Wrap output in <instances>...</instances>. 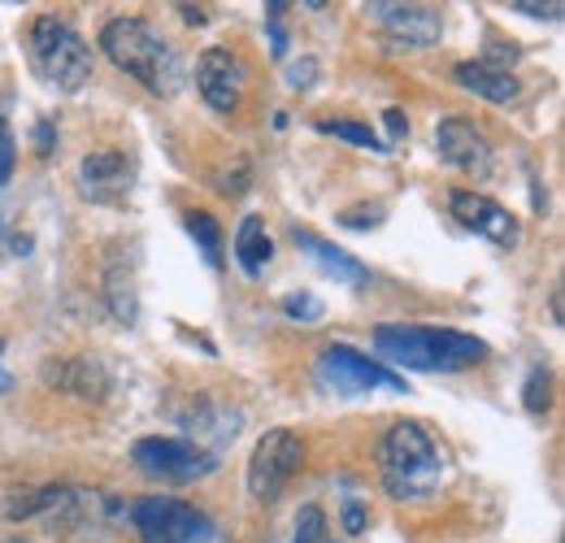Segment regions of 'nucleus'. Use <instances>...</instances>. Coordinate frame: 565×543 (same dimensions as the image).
I'll return each instance as SVG.
<instances>
[{"label": "nucleus", "instance_id": "20", "mask_svg": "<svg viewBox=\"0 0 565 543\" xmlns=\"http://www.w3.org/2000/svg\"><path fill=\"white\" fill-rule=\"evenodd\" d=\"M296 543H326V513L317 504H304L296 517Z\"/></svg>", "mask_w": 565, "mask_h": 543}, {"label": "nucleus", "instance_id": "14", "mask_svg": "<svg viewBox=\"0 0 565 543\" xmlns=\"http://www.w3.org/2000/svg\"><path fill=\"white\" fill-rule=\"evenodd\" d=\"M452 78H456V87H465V91H474V96H482L491 104H513L522 96V83L508 70H491L482 61H461L452 70Z\"/></svg>", "mask_w": 565, "mask_h": 543}, {"label": "nucleus", "instance_id": "5", "mask_svg": "<svg viewBox=\"0 0 565 543\" xmlns=\"http://www.w3.org/2000/svg\"><path fill=\"white\" fill-rule=\"evenodd\" d=\"M130 460L139 465V473L148 478H161V482H196V478H209L217 469V456L204 452L200 443L191 439H161V434H148L130 447Z\"/></svg>", "mask_w": 565, "mask_h": 543}, {"label": "nucleus", "instance_id": "10", "mask_svg": "<svg viewBox=\"0 0 565 543\" xmlns=\"http://www.w3.org/2000/svg\"><path fill=\"white\" fill-rule=\"evenodd\" d=\"M435 148H439V156H443L452 169H461V174H469V178H487L491 165H495L491 139H487L469 117H461V113H452V117H443V122L435 126Z\"/></svg>", "mask_w": 565, "mask_h": 543}, {"label": "nucleus", "instance_id": "9", "mask_svg": "<svg viewBox=\"0 0 565 543\" xmlns=\"http://www.w3.org/2000/svg\"><path fill=\"white\" fill-rule=\"evenodd\" d=\"M196 87L217 113H235L248 91V65L230 48H204L196 61Z\"/></svg>", "mask_w": 565, "mask_h": 543}, {"label": "nucleus", "instance_id": "31", "mask_svg": "<svg viewBox=\"0 0 565 543\" xmlns=\"http://www.w3.org/2000/svg\"><path fill=\"white\" fill-rule=\"evenodd\" d=\"M0 348H4V339H0Z\"/></svg>", "mask_w": 565, "mask_h": 543}, {"label": "nucleus", "instance_id": "26", "mask_svg": "<svg viewBox=\"0 0 565 543\" xmlns=\"http://www.w3.org/2000/svg\"><path fill=\"white\" fill-rule=\"evenodd\" d=\"M513 13H526V17H561V4H508Z\"/></svg>", "mask_w": 565, "mask_h": 543}, {"label": "nucleus", "instance_id": "30", "mask_svg": "<svg viewBox=\"0 0 565 543\" xmlns=\"http://www.w3.org/2000/svg\"><path fill=\"white\" fill-rule=\"evenodd\" d=\"M4 543H22V539H4Z\"/></svg>", "mask_w": 565, "mask_h": 543}, {"label": "nucleus", "instance_id": "7", "mask_svg": "<svg viewBox=\"0 0 565 543\" xmlns=\"http://www.w3.org/2000/svg\"><path fill=\"white\" fill-rule=\"evenodd\" d=\"M135 530L143 534V543H209L213 539V521L170 495H143L130 508Z\"/></svg>", "mask_w": 565, "mask_h": 543}, {"label": "nucleus", "instance_id": "32", "mask_svg": "<svg viewBox=\"0 0 565 543\" xmlns=\"http://www.w3.org/2000/svg\"><path fill=\"white\" fill-rule=\"evenodd\" d=\"M326 543H330V539H326Z\"/></svg>", "mask_w": 565, "mask_h": 543}, {"label": "nucleus", "instance_id": "15", "mask_svg": "<svg viewBox=\"0 0 565 543\" xmlns=\"http://www.w3.org/2000/svg\"><path fill=\"white\" fill-rule=\"evenodd\" d=\"M296 243H300V248L313 256V265H317L322 274H330L335 282H348V287H361V282H365L361 261H356V256H348L343 248H335V243L317 239L313 230H296Z\"/></svg>", "mask_w": 565, "mask_h": 543}, {"label": "nucleus", "instance_id": "16", "mask_svg": "<svg viewBox=\"0 0 565 543\" xmlns=\"http://www.w3.org/2000/svg\"><path fill=\"white\" fill-rule=\"evenodd\" d=\"M235 256H239V265H243L248 278H261V274H265V265H269V256H274V243H269L265 222H261L256 213H248V217L239 222V230H235Z\"/></svg>", "mask_w": 565, "mask_h": 543}, {"label": "nucleus", "instance_id": "22", "mask_svg": "<svg viewBox=\"0 0 565 543\" xmlns=\"http://www.w3.org/2000/svg\"><path fill=\"white\" fill-rule=\"evenodd\" d=\"M282 313H287V317H300V321H317V317H322V300H317V295H304V291H300V295L291 291V295H282Z\"/></svg>", "mask_w": 565, "mask_h": 543}, {"label": "nucleus", "instance_id": "3", "mask_svg": "<svg viewBox=\"0 0 565 543\" xmlns=\"http://www.w3.org/2000/svg\"><path fill=\"white\" fill-rule=\"evenodd\" d=\"M378 473L395 500H426L443 482V452L422 421H395L378 443Z\"/></svg>", "mask_w": 565, "mask_h": 543}, {"label": "nucleus", "instance_id": "19", "mask_svg": "<svg viewBox=\"0 0 565 543\" xmlns=\"http://www.w3.org/2000/svg\"><path fill=\"white\" fill-rule=\"evenodd\" d=\"M70 487H43V491H35V495H26V500H17V504H9L4 513L17 521V517H39V513H52V508H65L70 504Z\"/></svg>", "mask_w": 565, "mask_h": 543}, {"label": "nucleus", "instance_id": "23", "mask_svg": "<svg viewBox=\"0 0 565 543\" xmlns=\"http://www.w3.org/2000/svg\"><path fill=\"white\" fill-rule=\"evenodd\" d=\"M13 135H9V126H4V117H0V182L13 174Z\"/></svg>", "mask_w": 565, "mask_h": 543}, {"label": "nucleus", "instance_id": "17", "mask_svg": "<svg viewBox=\"0 0 565 543\" xmlns=\"http://www.w3.org/2000/svg\"><path fill=\"white\" fill-rule=\"evenodd\" d=\"M317 130L322 135H335V139H348V143H356V148H369V152H387V143L365 126V122H348V117H322L317 122Z\"/></svg>", "mask_w": 565, "mask_h": 543}, {"label": "nucleus", "instance_id": "8", "mask_svg": "<svg viewBox=\"0 0 565 543\" xmlns=\"http://www.w3.org/2000/svg\"><path fill=\"white\" fill-rule=\"evenodd\" d=\"M317 374H322V382H326L330 391H339V395H369L374 387L404 391V378H400V374L382 369L378 361L361 356V352L348 348V343H330V348H322V356H317Z\"/></svg>", "mask_w": 565, "mask_h": 543}, {"label": "nucleus", "instance_id": "18", "mask_svg": "<svg viewBox=\"0 0 565 543\" xmlns=\"http://www.w3.org/2000/svg\"><path fill=\"white\" fill-rule=\"evenodd\" d=\"M187 235L200 243L209 265H222V226L213 213H187Z\"/></svg>", "mask_w": 565, "mask_h": 543}, {"label": "nucleus", "instance_id": "27", "mask_svg": "<svg viewBox=\"0 0 565 543\" xmlns=\"http://www.w3.org/2000/svg\"><path fill=\"white\" fill-rule=\"evenodd\" d=\"M313 70H317L313 61H300V65H291V70H287V83H291V87H309Z\"/></svg>", "mask_w": 565, "mask_h": 543}, {"label": "nucleus", "instance_id": "1", "mask_svg": "<svg viewBox=\"0 0 565 543\" xmlns=\"http://www.w3.org/2000/svg\"><path fill=\"white\" fill-rule=\"evenodd\" d=\"M100 48H104V56L122 74H130L135 83H143L152 96H174L183 87V61H178V52L143 17H113V22H104Z\"/></svg>", "mask_w": 565, "mask_h": 543}, {"label": "nucleus", "instance_id": "25", "mask_svg": "<svg viewBox=\"0 0 565 543\" xmlns=\"http://www.w3.org/2000/svg\"><path fill=\"white\" fill-rule=\"evenodd\" d=\"M382 122H387V130H391V143L409 135V117H404L400 109H387V113H382ZM391 143H387V148H391Z\"/></svg>", "mask_w": 565, "mask_h": 543}, {"label": "nucleus", "instance_id": "12", "mask_svg": "<svg viewBox=\"0 0 565 543\" xmlns=\"http://www.w3.org/2000/svg\"><path fill=\"white\" fill-rule=\"evenodd\" d=\"M365 13H374L404 48H426L439 39L443 22H439V9L430 4H369Z\"/></svg>", "mask_w": 565, "mask_h": 543}, {"label": "nucleus", "instance_id": "2", "mask_svg": "<svg viewBox=\"0 0 565 543\" xmlns=\"http://www.w3.org/2000/svg\"><path fill=\"white\" fill-rule=\"evenodd\" d=\"M374 348L382 361L417 374H456L487 356V343L443 326H378Z\"/></svg>", "mask_w": 565, "mask_h": 543}, {"label": "nucleus", "instance_id": "28", "mask_svg": "<svg viewBox=\"0 0 565 543\" xmlns=\"http://www.w3.org/2000/svg\"><path fill=\"white\" fill-rule=\"evenodd\" d=\"M178 13H183V17H187V22H196V26H200V22H204V9H191V4H183V9H178Z\"/></svg>", "mask_w": 565, "mask_h": 543}, {"label": "nucleus", "instance_id": "6", "mask_svg": "<svg viewBox=\"0 0 565 543\" xmlns=\"http://www.w3.org/2000/svg\"><path fill=\"white\" fill-rule=\"evenodd\" d=\"M300 460H304V443L296 439V430L278 426V430L261 434V443L248 456V495L256 504H274L282 495V487L296 478Z\"/></svg>", "mask_w": 565, "mask_h": 543}, {"label": "nucleus", "instance_id": "4", "mask_svg": "<svg viewBox=\"0 0 565 543\" xmlns=\"http://www.w3.org/2000/svg\"><path fill=\"white\" fill-rule=\"evenodd\" d=\"M30 65L61 91H78L91 83V48L87 39L56 13H39L30 26Z\"/></svg>", "mask_w": 565, "mask_h": 543}, {"label": "nucleus", "instance_id": "24", "mask_svg": "<svg viewBox=\"0 0 565 543\" xmlns=\"http://www.w3.org/2000/svg\"><path fill=\"white\" fill-rule=\"evenodd\" d=\"M343 526H348V534H361V530H365V508H361V500H348V504H343Z\"/></svg>", "mask_w": 565, "mask_h": 543}, {"label": "nucleus", "instance_id": "21", "mask_svg": "<svg viewBox=\"0 0 565 543\" xmlns=\"http://www.w3.org/2000/svg\"><path fill=\"white\" fill-rule=\"evenodd\" d=\"M548 391H552V378H548V369H530V378H526V391H522V395H526V408H530V413H543V408H548V400H552Z\"/></svg>", "mask_w": 565, "mask_h": 543}, {"label": "nucleus", "instance_id": "13", "mask_svg": "<svg viewBox=\"0 0 565 543\" xmlns=\"http://www.w3.org/2000/svg\"><path fill=\"white\" fill-rule=\"evenodd\" d=\"M78 182H83L87 200H122L126 187H130V161L122 152H113V148L87 152L78 161Z\"/></svg>", "mask_w": 565, "mask_h": 543}, {"label": "nucleus", "instance_id": "29", "mask_svg": "<svg viewBox=\"0 0 565 543\" xmlns=\"http://www.w3.org/2000/svg\"><path fill=\"white\" fill-rule=\"evenodd\" d=\"M13 387V378H9V369H0V391H9Z\"/></svg>", "mask_w": 565, "mask_h": 543}, {"label": "nucleus", "instance_id": "11", "mask_svg": "<svg viewBox=\"0 0 565 543\" xmlns=\"http://www.w3.org/2000/svg\"><path fill=\"white\" fill-rule=\"evenodd\" d=\"M448 209H452L456 222H465L474 235H482V239H491V243H500V248H513V243H517V217H513L504 204H495L491 195H482V191H474V187H456V191L448 195Z\"/></svg>", "mask_w": 565, "mask_h": 543}]
</instances>
